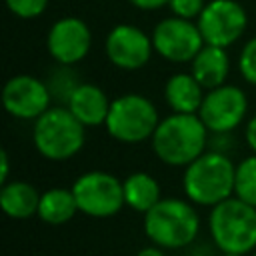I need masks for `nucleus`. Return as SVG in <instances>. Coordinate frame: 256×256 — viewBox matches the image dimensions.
<instances>
[{
	"mask_svg": "<svg viewBox=\"0 0 256 256\" xmlns=\"http://www.w3.org/2000/svg\"><path fill=\"white\" fill-rule=\"evenodd\" d=\"M210 130L198 114L172 112L162 118L150 138L154 156L174 168H186L208 148Z\"/></svg>",
	"mask_w": 256,
	"mask_h": 256,
	"instance_id": "1",
	"label": "nucleus"
},
{
	"mask_svg": "<svg viewBox=\"0 0 256 256\" xmlns=\"http://www.w3.org/2000/svg\"><path fill=\"white\" fill-rule=\"evenodd\" d=\"M236 164L220 150H206L184 168L182 188L196 206H216L234 196Z\"/></svg>",
	"mask_w": 256,
	"mask_h": 256,
	"instance_id": "2",
	"label": "nucleus"
},
{
	"mask_svg": "<svg viewBox=\"0 0 256 256\" xmlns=\"http://www.w3.org/2000/svg\"><path fill=\"white\" fill-rule=\"evenodd\" d=\"M144 232L160 248H186L200 232V216L188 198H162L144 214Z\"/></svg>",
	"mask_w": 256,
	"mask_h": 256,
	"instance_id": "3",
	"label": "nucleus"
},
{
	"mask_svg": "<svg viewBox=\"0 0 256 256\" xmlns=\"http://www.w3.org/2000/svg\"><path fill=\"white\" fill-rule=\"evenodd\" d=\"M86 140V126L68 110V106H50L34 120L32 142L36 152L52 162H64L76 156Z\"/></svg>",
	"mask_w": 256,
	"mask_h": 256,
	"instance_id": "4",
	"label": "nucleus"
},
{
	"mask_svg": "<svg viewBox=\"0 0 256 256\" xmlns=\"http://www.w3.org/2000/svg\"><path fill=\"white\" fill-rule=\"evenodd\" d=\"M208 230L220 252L246 256L256 248V206L230 196L212 206Z\"/></svg>",
	"mask_w": 256,
	"mask_h": 256,
	"instance_id": "5",
	"label": "nucleus"
},
{
	"mask_svg": "<svg viewBox=\"0 0 256 256\" xmlns=\"http://www.w3.org/2000/svg\"><path fill=\"white\" fill-rule=\"evenodd\" d=\"M160 122L154 102L142 94H122L112 100L106 118V132L122 144L150 140Z\"/></svg>",
	"mask_w": 256,
	"mask_h": 256,
	"instance_id": "6",
	"label": "nucleus"
},
{
	"mask_svg": "<svg viewBox=\"0 0 256 256\" xmlns=\"http://www.w3.org/2000/svg\"><path fill=\"white\" fill-rule=\"evenodd\" d=\"M72 192L78 210L90 218H112L126 206L122 180L104 170L80 174L72 184Z\"/></svg>",
	"mask_w": 256,
	"mask_h": 256,
	"instance_id": "7",
	"label": "nucleus"
},
{
	"mask_svg": "<svg viewBox=\"0 0 256 256\" xmlns=\"http://www.w3.org/2000/svg\"><path fill=\"white\" fill-rule=\"evenodd\" d=\"M150 36H152L154 52L172 64H186V62L190 64L206 44L198 24L194 20H186L178 16L162 18L154 26Z\"/></svg>",
	"mask_w": 256,
	"mask_h": 256,
	"instance_id": "8",
	"label": "nucleus"
},
{
	"mask_svg": "<svg viewBox=\"0 0 256 256\" xmlns=\"http://www.w3.org/2000/svg\"><path fill=\"white\" fill-rule=\"evenodd\" d=\"M248 112V96L234 84H222L206 90L202 106L198 110L200 120L210 134H230L236 130Z\"/></svg>",
	"mask_w": 256,
	"mask_h": 256,
	"instance_id": "9",
	"label": "nucleus"
},
{
	"mask_svg": "<svg viewBox=\"0 0 256 256\" xmlns=\"http://www.w3.org/2000/svg\"><path fill=\"white\" fill-rule=\"evenodd\" d=\"M196 24L206 44L228 48L246 32L248 14L238 0H210Z\"/></svg>",
	"mask_w": 256,
	"mask_h": 256,
	"instance_id": "10",
	"label": "nucleus"
},
{
	"mask_svg": "<svg viewBox=\"0 0 256 256\" xmlns=\"http://www.w3.org/2000/svg\"><path fill=\"white\" fill-rule=\"evenodd\" d=\"M50 102L48 84L32 74L10 76L2 88V106L18 120H36L50 108Z\"/></svg>",
	"mask_w": 256,
	"mask_h": 256,
	"instance_id": "11",
	"label": "nucleus"
},
{
	"mask_svg": "<svg viewBox=\"0 0 256 256\" xmlns=\"http://www.w3.org/2000/svg\"><path fill=\"white\" fill-rule=\"evenodd\" d=\"M104 52L112 66L134 72L148 64L154 44L152 36H148L142 28L134 24H116L104 40Z\"/></svg>",
	"mask_w": 256,
	"mask_h": 256,
	"instance_id": "12",
	"label": "nucleus"
},
{
	"mask_svg": "<svg viewBox=\"0 0 256 256\" xmlns=\"http://www.w3.org/2000/svg\"><path fill=\"white\" fill-rule=\"evenodd\" d=\"M90 46L92 32L88 24L76 16L58 18L46 34V48L56 64L74 66L82 62L88 56Z\"/></svg>",
	"mask_w": 256,
	"mask_h": 256,
	"instance_id": "13",
	"label": "nucleus"
},
{
	"mask_svg": "<svg viewBox=\"0 0 256 256\" xmlns=\"http://www.w3.org/2000/svg\"><path fill=\"white\" fill-rule=\"evenodd\" d=\"M110 104L112 100L106 96V92L98 84H92V82H80L66 102L68 110L86 128L104 126L108 112H110Z\"/></svg>",
	"mask_w": 256,
	"mask_h": 256,
	"instance_id": "14",
	"label": "nucleus"
},
{
	"mask_svg": "<svg viewBox=\"0 0 256 256\" xmlns=\"http://www.w3.org/2000/svg\"><path fill=\"white\" fill-rule=\"evenodd\" d=\"M204 94V86L192 76V72H176L164 84V100L172 112L198 114Z\"/></svg>",
	"mask_w": 256,
	"mask_h": 256,
	"instance_id": "15",
	"label": "nucleus"
},
{
	"mask_svg": "<svg viewBox=\"0 0 256 256\" xmlns=\"http://www.w3.org/2000/svg\"><path fill=\"white\" fill-rule=\"evenodd\" d=\"M190 72L204 86V90H212L226 84V78L230 74V58L226 48L204 44L202 50L190 62Z\"/></svg>",
	"mask_w": 256,
	"mask_h": 256,
	"instance_id": "16",
	"label": "nucleus"
},
{
	"mask_svg": "<svg viewBox=\"0 0 256 256\" xmlns=\"http://www.w3.org/2000/svg\"><path fill=\"white\" fill-rule=\"evenodd\" d=\"M40 194L38 190L24 180H8L0 188V208L8 218L26 220L38 214Z\"/></svg>",
	"mask_w": 256,
	"mask_h": 256,
	"instance_id": "17",
	"label": "nucleus"
},
{
	"mask_svg": "<svg viewBox=\"0 0 256 256\" xmlns=\"http://www.w3.org/2000/svg\"><path fill=\"white\" fill-rule=\"evenodd\" d=\"M124 202L134 212L146 214L162 200V190L158 180L148 172H132L122 180Z\"/></svg>",
	"mask_w": 256,
	"mask_h": 256,
	"instance_id": "18",
	"label": "nucleus"
},
{
	"mask_svg": "<svg viewBox=\"0 0 256 256\" xmlns=\"http://www.w3.org/2000/svg\"><path fill=\"white\" fill-rule=\"evenodd\" d=\"M76 212L80 210H78L72 188H50L40 194L36 216L44 224H50V226L66 224L76 216Z\"/></svg>",
	"mask_w": 256,
	"mask_h": 256,
	"instance_id": "19",
	"label": "nucleus"
},
{
	"mask_svg": "<svg viewBox=\"0 0 256 256\" xmlns=\"http://www.w3.org/2000/svg\"><path fill=\"white\" fill-rule=\"evenodd\" d=\"M234 196L256 206V154L254 152L236 164Z\"/></svg>",
	"mask_w": 256,
	"mask_h": 256,
	"instance_id": "20",
	"label": "nucleus"
},
{
	"mask_svg": "<svg viewBox=\"0 0 256 256\" xmlns=\"http://www.w3.org/2000/svg\"><path fill=\"white\" fill-rule=\"evenodd\" d=\"M80 82L82 80H78V76L72 70V66H64V64H58V68L52 70L50 78L46 80V84L50 88V94H52V100L56 98L64 106H66L68 98L72 96V92L78 88Z\"/></svg>",
	"mask_w": 256,
	"mask_h": 256,
	"instance_id": "21",
	"label": "nucleus"
},
{
	"mask_svg": "<svg viewBox=\"0 0 256 256\" xmlns=\"http://www.w3.org/2000/svg\"><path fill=\"white\" fill-rule=\"evenodd\" d=\"M238 70L248 84L256 86V36L246 40V44L242 46L238 56Z\"/></svg>",
	"mask_w": 256,
	"mask_h": 256,
	"instance_id": "22",
	"label": "nucleus"
},
{
	"mask_svg": "<svg viewBox=\"0 0 256 256\" xmlns=\"http://www.w3.org/2000/svg\"><path fill=\"white\" fill-rule=\"evenodd\" d=\"M4 4L14 16L22 20L38 18L48 8V0H4Z\"/></svg>",
	"mask_w": 256,
	"mask_h": 256,
	"instance_id": "23",
	"label": "nucleus"
},
{
	"mask_svg": "<svg viewBox=\"0 0 256 256\" xmlns=\"http://www.w3.org/2000/svg\"><path fill=\"white\" fill-rule=\"evenodd\" d=\"M204 6H206V0H170L168 2L172 16L186 18V20H198Z\"/></svg>",
	"mask_w": 256,
	"mask_h": 256,
	"instance_id": "24",
	"label": "nucleus"
},
{
	"mask_svg": "<svg viewBox=\"0 0 256 256\" xmlns=\"http://www.w3.org/2000/svg\"><path fill=\"white\" fill-rule=\"evenodd\" d=\"M244 140H246V144H248V148L256 154V114L246 122V126H244Z\"/></svg>",
	"mask_w": 256,
	"mask_h": 256,
	"instance_id": "25",
	"label": "nucleus"
},
{
	"mask_svg": "<svg viewBox=\"0 0 256 256\" xmlns=\"http://www.w3.org/2000/svg\"><path fill=\"white\" fill-rule=\"evenodd\" d=\"M134 8H138V10H146V12H150V10H158V8H162V6H168V2L170 0H128Z\"/></svg>",
	"mask_w": 256,
	"mask_h": 256,
	"instance_id": "26",
	"label": "nucleus"
},
{
	"mask_svg": "<svg viewBox=\"0 0 256 256\" xmlns=\"http://www.w3.org/2000/svg\"><path fill=\"white\" fill-rule=\"evenodd\" d=\"M8 174H10V158L6 150H0V184L8 182Z\"/></svg>",
	"mask_w": 256,
	"mask_h": 256,
	"instance_id": "27",
	"label": "nucleus"
},
{
	"mask_svg": "<svg viewBox=\"0 0 256 256\" xmlns=\"http://www.w3.org/2000/svg\"><path fill=\"white\" fill-rule=\"evenodd\" d=\"M136 256H166V254L162 252V248H160V246H156V244H152V246H146V248H140V250L136 252Z\"/></svg>",
	"mask_w": 256,
	"mask_h": 256,
	"instance_id": "28",
	"label": "nucleus"
},
{
	"mask_svg": "<svg viewBox=\"0 0 256 256\" xmlns=\"http://www.w3.org/2000/svg\"><path fill=\"white\" fill-rule=\"evenodd\" d=\"M222 256H242V254H228V252H222Z\"/></svg>",
	"mask_w": 256,
	"mask_h": 256,
	"instance_id": "29",
	"label": "nucleus"
},
{
	"mask_svg": "<svg viewBox=\"0 0 256 256\" xmlns=\"http://www.w3.org/2000/svg\"><path fill=\"white\" fill-rule=\"evenodd\" d=\"M252 256H256V252H254V254H252Z\"/></svg>",
	"mask_w": 256,
	"mask_h": 256,
	"instance_id": "30",
	"label": "nucleus"
}]
</instances>
